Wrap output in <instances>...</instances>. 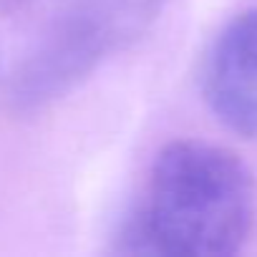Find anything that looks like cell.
Segmentation results:
<instances>
[{"label":"cell","instance_id":"cell-2","mask_svg":"<svg viewBox=\"0 0 257 257\" xmlns=\"http://www.w3.org/2000/svg\"><path fill=\"white\" fill-rule=\"evenodd\" d=\"M167 0H71L16 68L11 101L43 108L81 86L106 58L139 41Z\"/></svg>","mask_w":257,"mask_h":257},{"label":"cell","instance_id":"cell-3","mask_svg":"<svg viewBox=\"0 0 257 257\" xmlns=\"http://www.w3.org/2000/svg\"><path fill=\"white\" fill-rule=\"evenodd\" d=\"M202 91L227 128L257 139V8L219 33L204 63Z\"/></svg>","mask_w":257,"mask_h":257},{"label":"cell","instance_id":"cell-4","mask_svg":"<svg viewBox=\"0 0 257 257\" xmlns=\"http://www.w3.org/2000/svg\"><path fill=\"white\" fill-rule=\"evenodd\" d=\"M36 0H0V13L3 16H13V13H21L26 8H31Z\"/></svg>","mask_w":257,"mask_h":257},{"label":"cell","instance_id":"cell-1","mask_svg":"<svg viewBox=\"0 0 257 257\" xmlns=\"http://www.w3.org/2000/svg\"><path fill=\"white\" fill-rule=\"evenodd\" d=\"M252 217V174L239 157L217 144L179 139L157 154L128 237L139 252L227 257L244 244Z\"/></svg>","mask_w":257,"mask_h":257}]
</instances>
